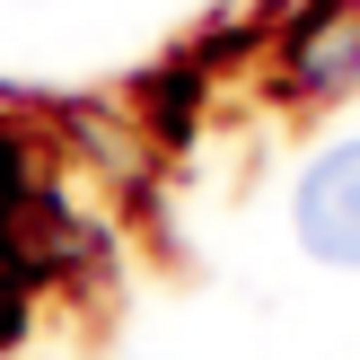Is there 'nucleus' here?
<instances>
[{
	"instance_id": "obj_2",
	"label": "nucleus",
	"mask_w": 360,
	"mask_h": 360,
	"mask_svg": "<svg viewBox=\"0 0 360 360\" xmlns=\"http://www.w3.org/2000/svg\"><path fill=\"white\" fill-rule=\"evenodd\" d=\"M281 70L290 88L326 97V88H352L360 79V0H308L281 35Z\"/></svg>"
},
{
	"instance_id": "obj_1",
	"label": "nucleus",
	"mask_w": 360,
	"mask_h": 360,
	"mask_svg": "<svg viewBox=\"0 0 360 360\" xmlns=\"http://www.w3.org/2000/svg\"><path fill=\"white\" fill-rule=\"evenodd\" d=\"M290 220L316 264H360V141H334V150L308 158V176L290 193Z\"/></svg>"
},
{
	"instance_id": "obj_3",
	"label": "nucleus",
	"mask_w": 360,
	"mask_h": 360,
	"mask_svg": "<svg viewBox=\"0 0 360 360\" xmlns=\"http://www.w3.org/2000/svg\"><path fill=\"white\" fill-rule=\"evenodd\" d=\"M18 202H27V150H18V132L0 123V229L18 220Z\"/></svg>"
}]
</instances>
